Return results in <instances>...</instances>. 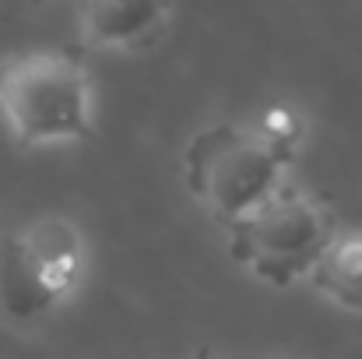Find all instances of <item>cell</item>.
<instances>
[{"label": "cell", "instance_id": "6da1fadb", "mask_svg": "<svg viewBox=\"0 0 362 359\" xmlns=\"http://www.w3.org/2000/svg\"><path fill=\"white\" fill-rule=\"evenodd\" d=\"M299 152L267 141L257 127L211 123L183 148V183L222 226H233L285 183Z\"/></svg>", "mask_w": 362, "mask_h": 359}, {"label": "cell", "instance_id": "7a4b0ae2", "mask_svg": "<svg viewBox=\"0 0 362 359\" xmlns=\"http://www.w3.org/2000/svg\"><path fill=\"white\" fill-rule=\"evenodd\" d=\"M0 117L25 148L88 141L95 110L85 64L60 50H32L0 60Z\"/></svg>", "mask_w": 362, "mask_h": 359}, {"label": "cell", "instance_id": "3957f363", "mask_svg": "<svg viewBox=\"0 0 362 359\" xmlns=\"http://www.w3.org/2000/svg\"><path fill=\"white\" fill-rule=\"evenodd\" d=\"M334 237V212L310 190L281 183L271 198L229 226V250L250 275L285 289L313 271Z\"/></svg>", "mask_w": 362, "mask_h": 359}, {"label": "cell", "instance_id": "277c9868", "mask_svg": "<svg viewBox=\"0 0 362 359\" xmlns=\"http://www.w3.org/2000/svg\"><path fill=\"white\" fill-rule=\"evenodd\" d=\"M85 275V237L64 215H42L0 239V317L14 328L49 317Z\"/></svg>", "mask_w": 362, "mask_h": 359}, {"label": "cell", "instance_id": "5b68a950", "mask_svg": "<svg viewBox=\"0 0 362 359\" xmlns=\"http://www.w3.org/2000/svg\"><path fill=\"white\" fill-rule=\"evenodd\" d=\"M173 14V0H81L78 32L88 50H134L155 39Z\"/></svg>", "mask_w": 362, "mask_h": 359}, {"label": "cell", "instance_id": "8992f818", "mask_svg": "<svg viewBox=\"0 0 362 359\" xmlns=\"http://www.w3.org/2000/svg\"><path fill=\"white\" fill-rule=\"evenodd\" d=\"M310 282L341 310H362V229H349L331 239L313 264Z\"/></svg>", "mask_w": 362, "mask_h": 359}, {"label": "cell", "instance_id": "52a82bcc", "mask_svg": "<svg viewBox=\"0 0 362 359\" xmlns=\"http://www.w3.org/2000/svg\"><path fill=\"white\" fill-rule=\"evenodd\" d=\"M253 127H257L267 141H274V144H281V148H292V152L303 148L306 123H303V117H299L292 106H267L264 117L257 120Z\"/></svg>", "mask_w": 362, "mask_h": 359}, {"label": "cell", "instance_id": "ba28073f", "mask_svg": "<svg viewBox=\"0 0 362 359\" xmlns=\"http://www.w3.org/2000/svg\"><path fill=\"white\" fill-rule=\"evenodd\" d=\"M194 359H211V356H208V349H197V353H194Z\"/></svg>", "mask_w": 362, "mask_h": 359}, {"label": "cell", "instance_id": "9c48e42d", "mask_svg": "<svg viewBox=\"0 0 362 359\" xmlns=\"http://www.w3.org/2000/svg\"><path fill=\"white\" fill-rule=\"evenodd\" d=\"M32 4H46V0H32Z\"/></svg>", "mask_w": 362, "mask_h": 359}]
</instances>
